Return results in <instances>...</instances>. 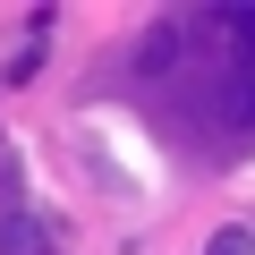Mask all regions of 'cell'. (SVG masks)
<instances>
[{
  "instance_id": "3",
  "label": "cell",
  "mask_w": 255,
  "mask_h": 255,
  "mask_svg": "<svg viewBox=\"0 0 255 255\" xmlns=\"http://www.w3.org/2000/svg\"><path fill=\"white\" fill-rule=\"evenodd\" d=\"M204 255H255V238H247V230H213V247H204Z\"/></svg>"
},
{
  "instance_id": "1",
  "label": "cell",
  "mask_w": 255,
  "mask_h": 255,
  "mask_svg": "<svg viewBox=\"0 0 255 255\" xmlns=\"http://www.w3.org/2000/svg\"><path fill=\"white\" fill-rule=\"evenodd\" d=\"M179 43H187V17H153L145 43H136V77H170L179 68Z\"/></svg>"
},
{
  "instance_id": "2",
  "label": "cell",
  "mask_w": 255,
  "mask_h": 255,
  "mask_svg": "<svg viewBox=\"0 0 255 255\" xmlns=\"http://www.w3.org/2000/svg\"><path fill=\"white\" fill-rule=\"evenodd\" d=\"M0 255H51V221H34L26 204H0Z\"/></svg>"
}]
</instances>
